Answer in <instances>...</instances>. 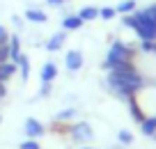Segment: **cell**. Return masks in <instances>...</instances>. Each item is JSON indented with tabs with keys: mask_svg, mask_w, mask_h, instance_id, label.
<instances>
[{
	"mask_svg": "<svg viewBox=\"0 0 156 149\" xmlns=\"http://www.w3.org/2000/svg\"><path fill=\"white\" fill-rule=\"evenodd\" d=\"M64 41H67V30H62V32H55L53 37L48 39V44H46V51H48V53H58L60 48L64 46Z\"/></svg>",
	"mask_w": 156,
	"mask_h": 149,
	"instance_id": "6",
	"label": "cell"
},
{
	"mask_svg": "<svg viewBox=\"0 0 156 149\" xmlns=\"http://www.w3.org/2000/svg\"><path fill=\"white\" fill-rule=\"evenodd\" d=\"M14 64H16V69H19L21 78H23V80H28V78H30V60H28V55L21 53L19 58L14 60Z\"/></svg>",
	"mask_w": 156,
	"mask_h": 149,
	"instance_id": "8",
	"label": "cell"
},
{
	"mask_svg": "<svg viewBox=\"0 0 156 149\" xmlns=\"http://www.w3.org/2000/svg\"><path fill=\"white\" fill-rule=\"evenodd\" d=\"M145 14L149 16V19H154V21H156V5H149V7L145 9Z\"/></svg>",
	"mask_w": 156,
	"mask_h": 149,
	"instance_id": "24",
	"label": "cell"
},
{
	"mask_svg": "<svg viewBox=\"0 0 156 149\" xmlns=\"http://www.w3.org/2000/svg\"><path fill=\"white\" fill-rule=\"evenodd\" d=\"M140 48L145 51V53H156V41H151V39H142Z\"/></svg>",
	"mask_w": 156,
	"mask_h": 149,
	"instance_id": "21",
	"label": "cell"
},
{
	"mask_svg": "<svg viewBox=\"0 0 156 149\" xmlns=\"http://www.w3.org/2000/svg\"><path fill=\"white\" fill-rule=\"evenodd\" d=\"M83 23H85V21L80 19L78 14H71V16H64L62 28L67 30V32H69V30H80V28H83Z\"/></svg>",
	"mask_w": 156,
	"mask_h": 149,
	"instance_id": "9",
	"label": "cell"
},
{
	"mask_svg": "<svg viewBox=\"0 0 156 149\" xmlns=\"http://www.w3.org/2000/svg\"><path fill=\"white\" fill-rule=\"evenodd\" d=\"M64 64H67L69 71H78L83 67V53L80 51H69L67 58H64Z\"/></svg>",
	"mask_w": 156,
	"mask_h": 149,
	"instance_id": "5",
	"label": "cell"
},
{
	"mask_svg": "<svg viewBox=\"0 0 156 149\" xmlns=\"http://www.w3.org/2000/svg\"><path fill=\"white\" fill-rule=\"evenodd\" d=\"M129 110H131V115H133V119L140 124L142 119H145V112L140 110V106H138V101H136V96H131L129 99Z\"/></svg>",
	"mask_w": 156,
	"mask_h": 149,
	"instance_id": "14",
	"label": "cell"
},
{
	"mask_svg": "<svg viewBox=\"0 0 156 149\" xmlns=\"http://www.w3.org/2000/svg\"><path fill=\"white\" fill-rule=\"evenodd\" d=\"M55 76H58V67L53 62H46L41 67V83H53Z\"/></svg>",
	"mask_w": 156,
	"mask_h": 149,
	"instance_id": "10",
	"label": "cell"
},
{
	"mask_svg": "<svg viewBox=\"0 0 156 149\" xmlns=\"http://www.w3.org/2000/svg\"><path fill=\"white\" fill-rule=\"evenodd\" d=\"M25 135H28L30 140L39 138V135H44V126L39 124L34 117H30V119H25Z\"/></svg>",
	"mask_w": 156,
	"mask_h": 149,
	"instance_id": "7",
	"label": "cell"
},
{
	"mask_svg": "<svg viewBox=\"0 0 156 149\" xmlns=\"http://www.w3.org/2000/svg\"><path fill=\"white\" fill-rule=\"evenodd\" d=\"M21 149H39V144L34 142V140H23V142H21Z\"/></svg>",
	"mask_w": 156,
	"mask_h": 149,
	"instance_id": "22",
	"label": "cell"
},
{
	"mask_svg": "<svg viewBox=\"0 0 156 149\" xmlns=\"http://www.w3.org/2000/svg\"><path fill=\"white\" fill-rule=\"evenodd\" d=\"M76 115H78V112H76V108H67V110H60L55 117H58L60 122H69L71 117H76Z\"/></svg>",
	"mask_w": 156,
	"mask_h": 149,
	"instance_id": "18",
	"label": "cell"
},
{
	"mask_svg": "<svg viewBox=\"0 0 156 149\" xmlns=\"http://www.w3.org/2000/svg\"><path fill=\"white\" fill-rule=\"evenodd\" d=\"M78 16H80L83 21H94L99 16V9H97V7H92V5H87V7H83V9L78 12Z\"/></svg>",
	"mask_w": 156,
	"mask_h": 149,
	"instance_id": "16",
	"label": "cell"
},
{
	"mask_svg": "<svg viewBox=\"0 0 156 149\" xmlns=\"http://www.w3.org/2000/svg\"><path fill=\"white\" fill-rule=\"evenodd\" d=\"M25 19L32 21V23H46L48 16H46V12H41V9H28L25 12Z\"/></svg>",
	"mask_w": 156,
	"mask_h": 149,
	"instance_id": "13",
	"label": "cell"
},
{
	"mask_svg": "<svg viewBox=\"0 0 156 149\" xmlns=\"http://www.w3.org/2000/svg\"><path fill=\"white\" fill-rule=\"evenodd\" d=\"M0 122H2V117H0Z\"/></svg>",
	"mask_w": 156,
	"mask_h": 149,
	"instance_id": "29",
	"label": "cell"
},
{
	"mask_svg": "<svg viewBox=\"0 0 156 149\" xmlns=\"http://www.w3.org/2000/svg\"><path fill=\"white\" fill-rule=\"evenodd\" d=\"M51 94V83H41L39 87V96H48Z\"/></svg>",
	"mask_w": 156,
	"mask_h": 149,
	"instance_id": "23",
	"label": "cell"
},
{
	"mask_svg": "<svg viewBox=\"0 0 156 149\" xmlns=\"http://www.w3.org/2000/svg\"><path fill=\"white\" fill-rule=\"evenodd\" d=\"M108 85H110V90H117V87H122V85L142 87L145 83H142V76L138 73V69L133 67L131 62H126V64H122V67L108 71Z\"/></svg>",
	"mask_w": 156,
	"mask_h": 149,
	"instance_id": "2",
	"label": "cell"
},
{
	"mask_svg": "<svg viewBox=\"0 0 156 149\" xmlns=\"http://www.w3.org/2000/svg\"><path fill=\"white\" fill-rule=\"evenodd\" d=\"M0 101H2V99H0Z\"/></svg>",
	"mask_w": 156,
	"mask_h": 149,
	"instance_id": "30",
	"label": "cell"
},
{
	"mask_svg": "<svg viewBox=\"0 0 156 149\" xmlns=\"http://www.w3.org/2000/svg\"><path fill=\"white\" fill-rule=\"evenodd\" d=\"M0 41H9V34H7V30L0 25Z\"/></svg>",
	"mask_w": 156,
	"mask_h": 149,
	"instance_id": "25",
	"label": "cell"
},
{
	"mask_svg": "<svg viewBox=\"0 0 156 149\" xmlns=\"http://www.w3.org/2000/svg\"><path fill=\"white\" fill-rule=\"evenodd\" d=\"M115 7H101V9H99V16H101V19H106V21H110V19H115Z\"/></svg>",
	"mask_w": 156,
	"mask_h": 149,
	"instance_id": "20",
	"label": "cell"
},
{
	"mask_svg": "<svg viewBox=\"0 0 156 149\" xmlns=\"http://www.w3.org/2000/svg\"><path fill=\"white\" fill-rule=\"evenodd\" d=\"M14 73H16V64H14V62H9V60H7V62L0 64V83L9 80Z\"/></svg>",
	"mask_w": 156,
	"mask_h": 149,
	"instance_id": "12",
	"label": "cell"
},
{
	"mask_svg": "<svg viewBox=\"0 0 156 149\" xmlns=\"http://www.w3.org/2000/svg\"><path fill=\"white\" fill-rule=\"evenodd\" d=\"M7 46H9V60H16L21 55V41H19V37H9Z\"/></svg>",
	"mask_w": 156,
	"mask_h": 149,
	"instance_id": "15",
	"label": "cell"
},
{
	"mask_svg": "<svg viewBox=\"0 0 156 149\" xmlns=\"http://www.w3.org/2000/svg\"><path fill=\"white\" fill-rule=\"evenodd\" d=\"M117 140H119L122 144H131L133 142V133H131V131H126V129H122L119 133H117Z\"/></svg>",
	"mask_w": 156,
	"mask_h": 149,
	"instance_id": "19",
	"label": "cell"
},
{
	"mask_svg": "<svg viewBox=\"0 0 156 149\" xmlns=\"http://www.w3.org/2000/svg\"><path fill=\"white\" fill-rule=\"evenodd\" d=\"M124 25L131 28L140 39H151V41H156V21L149 19V16L145 14V9L124 14Z\"/></svg>",
	"mask_w": 156,
	"mask_h": 149,
	"instance_id": "1",
	"label": "cell"
},
{
	"mask_svg": "<svg viewBox=\"0 0 156 149\" xmlns=\"http://www.w3.org/2000/svg\"><path fill=\"white\" fill-rule=\"evenodd\" d=\"M5 94H7V87L5 83H0V99H5Z\"/></svg>",
	"mask_w": 156,
	"mask_h": 149,
	"instance_id": "27",
	"label": "cell"
},
{
	"mask_svg": "<svg viewBox=\"0 0 156 149\" xmlns=\"http://www.w3.org/2000/svg\"><path fill=\"white\" fill-rule=\"evenodd\" d=\"M71 135H73L76 142H87V140L94 138V131H92V126H90L87 122H78V124L71 129Z\"/></svg>",
	"mask_w": 156,
	"mask_h": 149,
	"instance_id": "4",
	"label": "cell"
},
{
	"mask_svg": "<svg viewBox=\"0 0 156 149\" xmlns=\"http://www.w3.org/2000/svg\"><path fill=\"white\" fill-rule=\"evenodd\" d=\"M83 149H94V147H83Z\"/></svg>",
	"mask_w": 156,
	"mask_h": 149,
	"instance_id": "28",
	"label": "cell"
},
{
	"mask_svg": "<svg viewBox=\"0 0 156 149\" xmlns=\"http://www.w3.org/2000/svg\"><path fill=\"white\" fill-rule=\"evenodd\" d=\"M117 14H131V12H136V0H124V2H119V5L115 7Z\"/></svg>",
	"mask_w": 156,
	"mask_h": 149,
	"instance_id": "17",
	"label": "cell"
},
{
	"mask_svg": "<svg viewBox=\"0 0 156 149\" xmlns=\"http://www.w3.org/2000/svg\"><path fill=\"white\" fill-rule=\"evenodd\" d=\"M140 131H142V135H147V138H154V133H156V117H145V119L140 122Z\"/></svg>",
	"mask_w": 156,
	"mask_h": 149,
	"instance_id": "11",
	"label": "cell"
},
{
	"mask_svg": "<svg viewBox=\"0 0 156 149\" xmlns=\"http://www.w3.org/2000/svg\"><path fill=\"white\" fill-rule=\"evenodd\" d=\"M46 2H48L51 7H60V5H64L67 0H46Z\"/></svg>",
	"mask_w": 156,
	"mask_h": 149,
	"instance_id": "26",
	"label": "cell"
},
{
	"mask_svg": "<svg viewBox=\"0 0 156 149\" xmlns=\"http://www.w3.org/2000/svg\"><path fill=\"white\" fill-rule=\"evenodd\" d=\"M131 60H133V48L126 46L124 41H115L110 46V51H108V58H106V62H103V69H106V71H112V69L122 67V64L131 62Z\"/></svg>",
	"mask_w": 156,
	"mask_h": 149,
	"instance_id": "3",
	"label": "cell"
}]
</instances>
